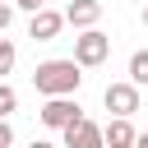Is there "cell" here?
Listing matches in <instances>:
<instances>
[{
	"label": "cell",
	"instance_id": "1",
	"mask_svg": "<svg viewBox=\"0 0 148 148\" xmlns=\"http://www.w3.org/2000/svg\"><path fill=\"white\" fill-rule=\"evenodd\" d=\"M79 83H83V65H79L74 56H69V60H42V65L32 69V88H37L42 97H74Z\"/></svg>",
	"mask_w": 148,
	"mask_h": 148
},
{
	"label": "cell",
	"instance_id": "2",
	"mask_svg": "<svg viewBox=\"0 0 148 148\" xmlns=\"http://www.w3.org/2000/svg\"><path fill=\"white\" fill-rule=\"evenodd\" d=\"M106 56H111V37H106L102 28H83V32L74 37V60H79L83 69L106 65Z\"/></svg>",
	"mask_w": 148,
	"mask_h": 148
},
{
	"label": "cell",
	"instance_id": "3",
	"mask_svg": "<svg viewBox=\"0 0 148 148\" xmlns=\"http://www.w3.org/2000/svg\"><path fill=\"white\" fill-rule=\"evenodd\" d=\"M102 102H106L111 116H134V111H143V88L130 83V79H120V83H106Z\"/></svg>",
	"mask_w": 148,
	"mask_h": 148
},
{
	"label": "cell",
	"instance_id": "4",
	"mask_svg": "<svg viewBox=\"0 0 148 148\" xmlns=\"http://www.w3.org/2000/svg\"><path fill=\"white\" fill-rule=\"evenodd\" d=\"M37 120L46 130H69L74 120H83V106H79V97H46L42 111H37Z\"/></svg>",
	"mask_w": 148,
	"mask_h": 148
},
{
	"label": "cell",
	"instance_id": "5",
	"mask_svg": "<svg viewBox=\"0 0 148 148\" xmlns=\"http://www.w3.org/2000/svg\"><path fill=\"white\" fill-rule=\"evenodd\" d=\"M60 134H65V143H60V148H106V130H102L97 120H88V116H83V120H74L69 130H60Z\"/></svg>",
	"mask_w": 148,
	"mask_h": 148
},
{
	"label": "cell",
	"instance_id": "6",
	"mask_svg": "<svg viewBox=\"0 0 148 148\" xmlns=\"http://www.w3.org/2000/svg\"><path fill=\"white\" fill-rule=\"evenodd\" d=\"M60 28H65V14H56V9H37V14L28 18V37H32V42H56Z\"/></svg>",
	"mask_w": 148,
	"mask_h": 148
},
{
	"label": "cell",
	"instance_id": "7",
	"mask_svg": "<svg viewBox=\"0 0 148 148\" xmlns=\"http://www.w3.org/2000/svg\"><path fill=\"white\" fill-rule=\"evenodd\" d=\"M97 18H102V0H69L65 5V23H74L79 32L97 28Z\"/></svg>",
	"mask_w": 148,
	"mask_h": 148
},
{
	"label": "cell",
	"instance_id": "8",
	"mask_svg": "<svg viewBox=\"0 0 148 148\" xmlns=\"http://www.w3.org/2000/svg\"><path fill=\"white\" fill-rule=\"evenodd\" d=\"M102 130H106V148H134V139H139V130L130 125V116H111Z\"/></svg>",
	"mask_w": 148,
	"mask_h": 148
},
{
	"label": "cell",
	"instance_id": "9",
	"mask_svg": "<svg viewBox=\"0 0 148 148\" xmlns=\"http://www.w3.org/2000/svg\"><path fill=\"white\" fill-rule=\"evenodd\" d=\"M130 83L148 88V51H134V56H130Z\"/></svg>",
	"mask_w": 148,
	"mask_h": 148
},
{
	"label": "cell",
	"instance_id": "10",
	"mask_svg": "<svg viewBox=\"0 0 148 148\" xmlns=\"http://www.w3.org/2000/svg\"><path fill=\"white\" fill-rule=\"evenodd\" d=\"M14 65H18V46H14L9 37H0V79H5Z\"/></svg>",
	"mask_w": 148,
	"mask_h": 148
},
{
	"label": "cell",
	"instance_id": "11",
	"mask_svg": "<svg viewBox=\"0 0 148 148\" xmlns=\"http://www.w3.org/2000/svg\"><path fill=\"white\" fill-rule=\"evenodd\" d=\"M14 106H18V92L0 79V120H9V116H14Z\"/></svg>",
	"mask_w": 148,
	"mask_h": 148
},
{
	"label": "cell",
	"instance_id": "12",
	"mask_svg": "<svg viewBox=\"0 0 148 148\" xmlns=\"http://www.w3.org/2000/svg\"><path fill=\"white\" fill-rule=\"evenodd\" d=\"M18 9H28V14H37V9H46V0H14Z\"/></svg>",
	"mask_w": 148,
	"mask_h": 148
},
{
	"label": "cell",
	"instance_id": "13",
	"mask_svg": "<svg viewBox=\"0 0 148 148\" xmlns=\"http://www.w3.org/2000/svg\"><path fill=\"white\" fill-rule=\"evenodd\" d=\"M14 143V130H9V120H0V148H9Z\"/></svg>",
	"mask_w": 148,
	"mask_h": 148
},
{
	"label": "cell",
	"instance_id": "14",
	"mask_svg": "<svg viewBox=\"0 0 148 148\" xmlns=\"http://www.w3.org/2000/svg\"><path fill=\"white\" fill-rule=\"evenodd\" d=\"M9 18H14V5H0V32L9 28Z\"/></svg>",
	"mask_w": 148,
	"mask_h": 148
},
{
	"label": "cell",
	"instance_id": "15",
	"mask_svg": "<svg viewBox=\"0 0 148 148\" xmlns=\"http://www.w3.org/2000/svg\"><path fill=\"white\" fill-rule=\"evenodd\" d=\"M28 148H60V143H46V139H32Z\"/></svg>",
	"mask_w": 148,
	"mask_h": 148
},
{
	"label": "cell",
	"instance_id": "16",
	"mask_svg": "<svg viewBox=\"0 0 148 148\" xmlns=\"http://www.w3.org/2000/svg\"><path fill=\"white\" fill-rule=\"evenodd\" d=\"M134 148H148V134H139V139H134Z\"/></svg>",
	"mask_w": 148,
	"mask_h": 148
},
{
	"label": "cell",
	"instance_id": "17",
	"mask_svg": "<svg viewBox=\"0 0 148 148\" xmlns=\"http://www.w3.org/2000/svg\"><path fill=\"white\" fill-rule=\"evenodd\" d=\"M143 28H148V9H143Z\"/></svg>",
	"mask_w": 148,
	"mask_h": 148
}]
</instances>
